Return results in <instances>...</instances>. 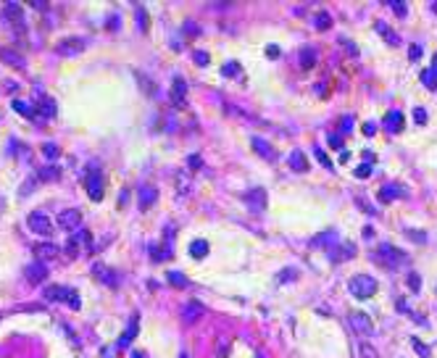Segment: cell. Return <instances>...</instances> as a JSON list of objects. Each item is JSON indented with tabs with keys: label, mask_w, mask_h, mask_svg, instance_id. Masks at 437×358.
Instances as JSON below:
<instances>
[{
	"label": "cell",
	"mask_w": 437,
	"mask_h": 358,
	"mask_svg": "<svg viewBox=\"0 0 437 358\" xmlns=\"http://www.w3.org/2000/svg\"><path fill=\"white\" fill-rule=\"evenodd\" d=\"M371 261H377L380 266H384V269H398V266H403L408 261V253L395 248V245H390V243H382L380 248H377V253H371Z\"/></svg>",
	"instance_id": "1"
},
{
	"label": "cell",
	"mask_w": 437,
	"mask_h": 358,
	"mask_svg": "<svg viewBox=\"0 0 437 358\" xmlns=\"http://www.w3.org/2000/svg\"><path fill=\"white\" fill-rule=\"evenodd\" d=\"M348 290H350L353 298H358V301H369V298L380 290V282H377L371 274H356L348 282Z\"/></svg>",
	"instance_id": "2"
},
{
	"label": "cell",
	"mask_w": 437,
	"mask_h": 358,
	"mask_svg": "<svg viewBox=\"0 0 437 358\" xmlns=\"http://www.w3.org/2000/svg\"><path fill=\"white\" fill-rule=\"evenodd\" d=\"M348 324L353 327V332L361 337L363 342L374 335V324H371V319L363 314V311H350V314H348Z\"/></svg>",
	"instance_id": "3"
},
{
	"label": "cell",
	"mask_w": 437,
	"mask_h": 358,
	"mask_svg": "<svg viewBox=\"0 0 437 358\" xmlns=\"http://www.w3.org/2000/svg\"><path fill=\"white\" fill-rule=\"evenodd\" d=\"M243 200H245V208L250 213H264L266 211V206H269V195H266V190L264 187H253V190H247L245 195H243Z\"/></svg>",
	"instance_id": "4"
},
{
	"label": "cell",
	"mask_w": 437,
	"mask_h": 358,
	"mask_svg": "<svg viewBox=\"0 0 437 358\" xmlns=\"http://www.w3.org/2000/svg\"><path fill=\"white\" fill-rule=\"evenodd\" d=\"M29 229L35 234H45V237H50V234H53V221H50V216H45L42 211H32L29 213Z\"/></svg>",
	"instance_id": "5"
},
{
	"label": "cell",
	"mask_w": 437,
	"mask_h": 358,
	"mask_svg": "<svg viewBox=\"0 0 437 358\" xmlns=\"http://www.w3.org/2000/svg\"><path fill=\"white\" fill-rule=\"evenodd\" d=\"M84 185H87L90 190V198L93 200H100L103 198V177H100V169L95 164L87 169V177H84Z\"/></svg>",
	"instance_id": "6"
},
{
	"label": "cell",
	"mask_w": 437,
	"mask_h": 358,
	"mask_svg": "<svg viewBox=\"0 0 437 358\" xmlns=\"http://www.w3.org/2000/svg\"><path fill=\"white\" fill-rule=\"evenodd\" d=\"M327 256H329L332 264L350 261V258L356 256V245H353V243H337V245H332V248L327 250Z\"/></svg>",
	"instance_id": "7"
},
{
	"label": "cell",
	"mask_w": 437,
	"mask_h": 358,
	"mask_svg": "<svg viewBox=\"0 0 437 358\" xmlns=\"http://www.w3.org/2000/svg\"><path fill=\"white\" fill-rule=\"evenodd\" d=\"M82 224V211H76V208H66V211L58 213V226L66 232H76Z\"/></svg>",
	"instance_id": "8"
},
{
	"label": "cell",
	"mask_w": 437,
	"mask_h": 358,
	"mask_svg": "<svg viewBox=\"0 0 437 358\" xmlns=\"http://www.w3.org/2000/svg\"><path fill=\"white\" fill-rule=\"evenodd\" d=\"M340 243V237H337V229H324L322 234H316V237H311V248H332V245Z\"/></svg>",
	"instance_id": "9"
},
{
	"label": "cell",
	"mask_w": 437,
	"mask_h": 358,
	"mask_svg": "<svg viewBox=\"0 0 437 358\" xmlns=\"http://www.w3.org/2000/svg\"><path fill=\"white\" fill-rule=\"evenodd\" d=\"M406 195L408 192H406V187H403V185H393V182H390V185H384L382 190L377 192V198H380L382 203H393L395 198H406Z\"/></svg>",
	"instance_id": "10"
},
{
	"label": "cell",
	"mask_w": 437,
	"mask_h": 358,
	"mask_svg": "<svg viewBox=\"0 0 437 358\" xmlns=\"http://www.w3.org/2000/svg\"><path fill=\"white\" fill-rule=\"evenodd\" d=\"M84 50V40L82 37H66V40H61V45H58V53L61 56H76Z\"/></svg>",
	"instance_id": "11"
},
{
	"label": "cell",
	"mask_w": 437,
	"mask_h": 358,
	"mask_svg": "<svg viewBox=\"0 0 437 358\" xmlns=\"http://www.w3.org/2000/svg\"><path fill=\"white\" fill-rule=\"evenodd\" d=\"M76 292L74 290H66V287H61V284H53V287H45V298H50V301H66V298H71L74 301V308L79 305V301H76Z\"/></svg>",
	"instance_id": "12"
},
{
	"label": "cell",
	"mask_w": 437,
	"mask_h": 358,
	"mask_svg": "<svg viewBox=\"0 0 437 358\" xmlns=\"http://www.w3.org/2000/svg\"><path fill=\"white\" fill-rule=\"evenodd\" d=\"M185 97H187V82L182 79V76H174V82H171V103L177 108H182L185 106Z\"/></svg>",
	"instance_id": "13"
},
{
	"label": "cell",
	"mask_w": 437,
	"mask_h": 358,
	"mask_svg": "<svg viewBox=\"0 0 437 358\" xmlns=\"http://www.w3.org/2000/svg\"><path fill=\"white\" fill-rule=\"evenodd\" d=\"M250 145H253V151H256L261 158H266V161H277V151H274V148H271L264 137H253Z\"/></svg>",
	"instance_id": "14"
},
{
	"label": "cell",
	"mask_w": 437,
	"mask_h": 358,
	"mask_svg": "<svg viewBox=\"0 0 437 358\" xmlns=\"http://www.w3.org/2000/svg\"><path fill=\"white\" fill-rule=\"evenodd\" d=\"M24 274H27V279L32 284H40L45 277H48V266L45 264H40V261H35V264H29L27 269H24Z\"/></svg>",
	"instance_id": "15"
},
{
	"label": "cell",
	"mask_w": 437,
	"mask_h": 358,
	"mask_svg": "<svg viewBox=\"0 0 437 358\" xmlns=\"http://www.w3.org/2000/svg\"><path fill=\"white\" fill-rule=\"evenodd\" d=\"M287 164H290V169H292V171H298V174L308 171V158H305V153L298 151V148L287 155Z\"/></svg>",
	"instance_id": "16"
},
{
	"label": "cell",
	"mask_w": 437,
	"mask_h": 358,
	"mask_svg": "<svg viewBox=\"0 0 437 358\" xmlns=\"http://www.w3.org/2000/svg\"><path fill=\"white\" fill-rule=\"evenodd\" d=\"M200 316H203V305H200L198 301H190V303H185V308H182V319H185L187 324H195Z\"/></svg>",
	"instance_id": "17"
},
{
	"label": "cell",
	"mask_w": 437,
	"mask_h": 358,
	"mask_svg": "<svg viewBox=\"0 0 437 358\" xmlns=\"http://www.w3.org/2000/svg\"><path fill=\"white\" fill-rule=\"evenodd\" d=\"M382 124H384V129H390V132H400L403 129V113L400 111H387Z\"/></svg>",
	"instance_id": "18"
},
{
	"label": "cell",
	"mask_w": 437,
	"mask_h": 358,
	"mask_svg": "<svg viewBox=\"0 0 437 358\" xmlns=\"http://www.w3.org/2000/svg\"><path fill=\"white\" fill-rule=\"evenodd\" d=\"M155 198H158V190H155L153 185H145L140 190V208L145 211V208H151L153 203H155Z\"/></svg>",
	"instance_id": "19"
},
{
	"label": "cell",
	"mask_w": 437,
	"mask_h": 358,
	"mask_svg": "<svg viewBox=\"0 0 437 358\" xmlns=\"http://www.w3.org/2000/svg\"><path fill=\"white\" fill-rule=\"evenodd\" d=\"M93 271L97 274V279H103V282H106V284H111V287H116V282H119V279L114 277V271H111V269H106V266H103V264H95V269H93Z\"/></svg>",
	"instance_id": "20"
},
{
	"label": "cell",
	"mask_w": 437,
	"mask_h": 358,
	"mask_svg": "<svg viewBox=\"0 0 437 358\" xmlns=\"http://www.w3.org/2000/svg\"><path fill=\"white\" fill-rule=\"evenodd\" d=\"M0 58H3V61H8L11 66H19V69H21L24 63H27V61H24V56H19L16 50H8V48H5V50H0Z\"/></svg>",
	"instance_id": "21"
},
{
	"label": "cell",
	"mask_w": 437,
	"mask_h": 358,
	"mask_svg": "<svg viewBox=\"0 0 437 358\" xmlns=\"http://www.w3.org/2000/svg\"><path fill=\"white\" fill-rule=\"evenodd\" d=\"M377 32H380L384 40H387V45H400V37H398L395 32H390V27H387L384 21H377Z\"/></svg>",
	"instance_id": "22"
},
{
	"label": "cell",
	"mask_w": 437,
	"mask_h": 358,
	"mask_svg": "<svg viewBox=\"0 0 437 358\" xmlns=\"http://www.w3.org/2000/svg\"><path fill=\"white\" fill-rule=\"evenodd\" d=\"M332 27V16L327 14V11H319V14L314 16V29H319V32H327Z\"/></svg>",
	"instance_id": "23"
},
{
	"label": "cell",
	"mask_w": 437,
	"mask_h": 358,
	"mask_svg": "<svg viewBox=\"0 0 437 358\" xmlns=\"http://www.w3.org/2000/svg\"><path fill=\"white\" fill-rule=\"evenodd\" d=\"M134 335H137V316H132V321H129V327H127V332L121 335V340H119V345L121 348H127L129 342L134 340Z\"/></svg>",
	"instance_id": "24"
},
{
	"label": "cell",
	"mask_w": 437,
	"mask_h": 358,
	"mask_svg": "<svg viewBox=\"0 0 437 358\" xmlns=\"http://www.w3.org/2000/svg\"><path fill=\"white\" fill-rule=\"evenodd\" d=\"M301 66L303 69H314L316 66V50H311V48L301 50Z\"/></svg>",
	"instance_id": "25"
},
{
	"label": "cell",
	"mask_w": 437,
	"mask_h": 358,
	"mask_svg": "<svg viewBox=\"0 0 437 358\" xmlns=\"http://www.w3.org/2000/svg\"><path fill=\"white\" fill-rule=\"evenodd\" d=\"M206 253H208V243H206V240H192V243H190V256L192 258H203Z\"/></svg>",
	"instance_id": "26"
},
{
	"label": "cell",
	"mask_w": 437,
	"mask_h": 358,
	"mask_svg": "<svg viewBox=\"0 0 437 358\" xmlns=\"http://www.w3.org/2000/svg\"><path fill=\"white\" fill-rule=\"evenodd\" d=\"M390 8L395 11L398 19H406V16H408V5L403 3V0H390Z\"/></svg>",
	"instance_id": "27"
},
{
	"label": "cell",
	"mask_w": 437,
	"mask_h": 358,
	"mask_svg": "<svg viewBox=\"0 0 437 358\" xmlns=\"http://www.w3.org/2000/svg\"><path fill=\"white\" fill-rule=\"evenodd\" d=\"M166 279L174 284V287H187V277H185V274H179V271H169Z\"/></svg>",
	"instance_id": "28"
},
{
	"label": "cell",
	"mask_w": 437,
	"mask_h": 358,
	"mask_svg": "<svg viewBox=\"0 0 437 358\" xmlns=\"http://www.w3.org/2000/svg\"><path fill=\"white\" fill-rule=\"evenodd\" d=\"M411 348H414L421 358H429V345H424L419 337H411Z\"/></svg>",
	"instance_id": "29"
},
{
	"label": "cell",
	"mask_w": 437,
	"mask_h": 358,
	"mask_svg": "<svg viewBox=\"0 0 437 358\" xmlns=\"http://www.w3.org/2000/svg\"><path fill=\"white\" fill-rule=\"evenodd\" d=\"M353 121H356V119H353V116H350V113L340 116V134H348L350 129H353Z\"/></svg>",
	"instance_id": "30"
},
{
	"label": "cell",
	"mask_w": 437,
	"mask_h": 358,
	"mask_svg": "<svg viewBox=\"0 0 437 358\" xmlns=\"http://www.w3.org/2000/svg\"><path fill=\"white\" fill-rule=\"evenodd\" d=\"M353 174L358 179H369L371 177V164H358L356 169H353Z\"/></svg>",
	"instance_id": "31"
},
{
	"label": "cell",
	"mask_w": 437,
	"mask_h": 358,
	"mask_svg": "<svg viewBox=\"0 0 437 358\" xmlns=\"http://www.w3.org/2000/svg\"><path fill=\"white\" fill-rule=\"evenodd\" d=\"M327 142H329L332 151H340V148H342V134H340V132H329Z\"/></svg>",
	"instance_id": "32"
},
{
	"label": "cell",
	"mask_w": 437,
	"mask_h": 358,
	"mask_svg": "<svg viewBox=\"0 0 437 358\" xmlns=\"http://www.w3.org/2000/svg\"><path fill=\"white\" fill-rule=\"evenodd\" d=\"M421 82L427 84L429 90H435V87H437V76H435V74H432V71H429V69H424V71H421Z\"/></svg>",
	"instance_id": "33"
},
{
	"label": "cell",
	"mask_w": 437,
	"mask_h": 358,
	"mask_svg": "<svg viewBox=\"0 0 437 358\" xmlns=\"http://www.w3.org/2000/svg\"><path fill=\"white\" fill-rule=\"evenodd\" d=\"M358 353H361V358H380V356H377V350L371 348L369 342H361V345H358Z\"/></svg>",
	"instance_id": "34"
},
{
	"label": "cell",
	"mask_w": 437,
	"mask_h": 358,
	"mask_svg": "<svg viewBox=\"0 0 437 358\" xmlns=\"http://www.w3.org/2000/svg\"><path fill=\"white\" fill-rule=\"evenodd\" d=\"M314 155H316V161H319V164H322L324 169H332V161H329V155L324 153L322 148H316V151H314Z\"/></svg>",
	"instance_id": "35"
},
{
	"label": "cell",
	"mask_w": 437,
	"mask_h": 358,
	"mask_svg": "<svg viewBox=\"0 0 437 358\" xmlns=\"http://www.w3.org/2000/svg\"><path fill=\"white\" fill-rule=\"evenodd\" d=\"M406 282H408V287H411V290H414V292H419V287H421V277H419V274H416V271H411V274H408V279H406Z\"/></svg>",
	"instance_id": "36"
},
{
	"label": "cell",
	"mask_w": 437,
	"mask_h": 358,
	"mask_svg": "<svg viewBox=\"0 0 437 358\" xmlns=\"http://www.w3.org/2000/svg\"><path fill=\"white\" fill-rule=\"evenodd\" d=\"M14 108L19 111V113H27V116H32V113H35V108H32V103H24V100H16V103H14Z\"/></svg>",
	"instance_id": "37"
},
{
	"label": "cell",
	"mask_w": 437,
	"mask_h": 358,
	"mask_svg": "<svg viewBox=\"0 0 437 358\" xmlns=\"http://www.w3.org/2000/svg\"><path fill=\"white\" fill-rule=\"evenodd\" d=\"M192 58H195V63H198V66H208V61H211V56L203 53V50H195Z\"/></svg>",
	"instance_id": "38"
},
{
	"label": "cell",
	"mask_w": 437,
	"mask_h": 358,
	"mask_svg": "<svg viewBox=\"0 0 437 358\" xmlns=\"http://www.w3.org/2000/svg\"><path fill=\"white\" fill-rule=\"evenodd\" d=\"M177 187H179V195H187L190 192V179H185V174L177 177Z\"/></svg>",
	"instance_id": "39"
},
{
	"label": "cell",
	"mask_w": 437,
	"mask_h": 358,
	"mask_svg": "<svg viewBox=\"0 0 437 358\" xmlns=\"http://www.w3.org/2000/svg\"><path fill=\"white\" fill-rule=\"evenodd\" d=\"M237 71H240L237 61H229V63H227V66H221V74H224V76H234V74H237Z\"/></svg>",
	"instance_id": "40"
},
{
	"label": "cell",
	"mask_w": 437,
	"mask_h": 358,
	"mask_svg": "<svg viewBox=\"0 0 437 358\" xmlns=\"http://www.w3.org/2000/svg\"><path fill=\"white\" fill-rule=\"evenodd\" d=\"M421 53H424L421 45H411V48H408V58H411V61H419Z\"/></svg>",
	"instance_id": "41"
},
{
	"label": "cell",
	"mask_w": 437,
	"mask_h": 358,
	"mask_svg": "<svg viewBox=\"0 0 437 358\" xmlns=\"http://www.w3.org/2000/svg\"><path fill=\"white\" fill-rule=\"evenodd\" d=\"M414 121H416V124H427V111H424V108H414Z\"/></svg>",
	"instance_id": "42"
},
{
	"label": "cell",
	"mask_w": 437,
	"mask_h": 358,
	"mask_svg": "<svg viewBox=\"0 0 437 358\" xmlns=\"http://www.w3.org/2000/svg\"><path fill=\"white\" fill-rule=\"evenodd\" d=\"M187 164H190V171H198V169L203 166V161H200V155H190V158H187Z\"/></svg>",
	"instance_id": "43"
},
{
	"label": "cell",
	"mask_w": 437,
	"mask_h": 358,
	"mask_svg": "<svg viewBox=\"0 0 437 358\" xmlns=\"http://www.w3.org/2000/svg\"><path fill=\"white\" fill-rule=\"evenodd\" d=\"M37 253H42V256H56L58 248H56V245H40V248H37Z\"/></svg>",
	"instance_id": "44"
},
{
	"label": "cell",
	"mask_w": 437,
	"mask_h": 358,
	"mask_svg": "<svg viewBox=\"0 0 437 358\" xmlns=\"http://www.w3.org/2000/svg\"><path fill=\"white\" fill-rule=\"evenodd\" d=\"M58 174H61V171H58L56 166H48V171H40V177H42V179H56Z\"/></svg>",
	"instance_id": "45"
},
{
	"label": "cell",
	"mask_w": 437,
	"mask_h": 358,
	"mask_svg": "<svg viewBox=\"0 0 437 358\" xmlns=\"http://www.w3.org/2000/svg\"><path fill=\"white\" fill-rule=\"evenodd\" d=\"M137 21H140V29H148V14L142 8H137Z\"/></svg>",
	"instance_id": "46"
},
{
	"label": "cell",
	"mask_w": 437,
	"mask_h": 358,
	"mask_svg": "<svg viewBox=\"0 0 437 358\" xmlns=\"http://www.w3.org/2000/svg\"><path fill=\"white\" fill-rule=\"evenodd\" d=\"M363 134H366V137H371V134H377V124L374 121H366V124H363V129H361Z\"/></svg>",
	"instance_id": "47"
},
{
	"label": "cell",
	"mask_w": 437,
	"mask_h": 358,
	"mask_svg": "<svg viewBox=\"0 0 437 358\" xmlns=\"http://www.w3.org/2000/svg\"><path fill=\"white\" fill-rule=\"evenodd\" d=\"M295 274H298L295 269H285L282 274H279V282H287V279H295Z\"/></svg>",
	"instance_id": "48"
},
{
	"label": "cell",
	"mask_w": 437,
	"mask_h": 358,
	"mask_svg": "<svg viewBox=\"0 0 437 358\" xmlns=\"http://www.w3.org/2000/svg\"><path fill=\"white\" fill-rule=\"evenodd\" d=\"M340 42H342V48H345V50H348V53H350V56H358V48H356V45H353V42H350V40H340Z\"/></svg>",
	"instance_id": "49"
},
{
	"label": "cell",
	"mask_w": 437,
	"mask_h": 358,
	"mask_svg": "<svg viewBox=\"0 0 437 358\" xmlns=\"http://www.w3.org/2000/svg\"><path fill=\"white\" fill-rule=\"evenodd\" d=\"M42 151L48 153V155H53V158H56V155H58V145H56V142H48V145H42Z\"/></svg>",
	"instance_id": "50"
},
{
	"label": "cell",
	"mask_w": 437,
	"mask_h": 358,
	"mask_svg": "<svg viewBox=\"0 0 437 358\" xmlns=\"http://www.w3.org/2000/svg\"><path fill=\"white\" fill-rule=\"evenodd\" d=\"M227 350H229V342L221 340V342H219V358H227Z\"/></svg>",
	"instance_id": "51"
},
{
	"label": "cell",
	"mask_w": 437,
	"mask_h": 358,
	"mask_svg": "<svg viewBox=\"0 0 437 358\" xmlns=\"http://www.w3.org/2000/svg\"><path fill=\"white\" fill-rule=\"evenodd\" d=\"M356 203H358V206L363 208V213H374V208H371V206H369V203H366V200H363V198H358Z\"/></svg>",
	"instance_id": "52"
},
{
	"label": "cell",
	"mask_w": 437,
	"mask_h": 358,
	"mask_svg": "<svg viewBox=\"0 0 437 358\" xmlns=\"http://www.w3.org/2000/svg\"><path fill=\"white\" fill-rule=\"evenodd\" d=\"M408 237H411V240H419V243H427V237H424L421 232L416 234V229H408Z\"/></svg>",
	"instance_id": "53"
},
{
	"label": "cell",
	"mask_w": 437,
	"mask_h": 358,
	"mask_svg": "<svg viewBox=\"0 0 437 358\" xmlns=\"http://www.w3.org/2000/svg\"><path fill=\"white\" fill-rule=\"evenodd\" d=\"M429 71H432V74H435V76H437V53H435V56H432V69H429Z\"/></svg>",
	"instance_id": "54"
},
{
	"label": "cell",
	"mask_w": 437,
	"mask_h": 358,
	"mask_svg": "<svg viewBox=\"0 0 437 358\" xmlns=\"http://www.w3.org/2000/svg\"><path fill=\"white\" fill-rule=\"evenodd\" d=\"M266 53H269L271 58H277V56H279V48H274V45H271V48H269V50H266Z\"/></svg>",
	"instance_id": "55"
},
{
	"label": "cell",
	"mask_w": 437,
	"mask_h": 358,
	"mask_svg": "<svg viewBox=\"0 0 437 358\" xmlns=\"http://www.w3.org/2000/svg\"><path fill=\"white\" fill-rule=\"evenodd\" d=\"M348 158H350V153H348V151H342V153H340V164H345Z\"/></svg>",
	"instance_id": "56"
},
{
	"label": "cell",
	"mask_w": 437,
	"mask_h": 358,
	"mask_svg": "<svg viewBox=\"0 0 437 358\" xmlns=\"http://www.w3.org/2000/svg\"><path fill=\"white\" fill-rule=\"evenodd\" d=\"M132 358H145V356H142V353H132Z\"/></svg>",
	"instance_id": "57"
},
{
	"label": "cell",
	"mask_w": 437,
	"mask_h": 358,
	"mask_svg": "<svg viewBox=\"0 0 437 358\" xmlns=\"http://www.w3.org/2000/svg\"><path fill=\"white\" fill-rule=\"evenodd\" d=\"M256 358H266V356H264V353H261V350H258V353H256Z\"/></svg>",
	"instance_id": "58"
},
{
	"label": "cell",
	"mask_w": 437,
	"mask_h": 358,
	"mask_svg": "<svg viewBox=\"0 0 437 358\" xmlns=\"http://www.w3.org/2000/svg\"><path fill=\"white\" fill-rule=\"evenodd\" d=\"M432 11H435V14H437V3H432Z\"/></svg>",
	"instance_id": "59"
},
{
	"label": "cell",
	"mask_w": 437,
	"mask_h": 358,
	"mask_svg": "<svg viewBox=\"0 0 437 358\" xmlns=\"http://www.w3.org/2000/svg\"><path fill=\"white\" fill-rule=\"evenodd\" d=\"M179 358H190V356H187V353H179Z\"/></svg>",
	"instance_id": "60"
}]
</instances>
